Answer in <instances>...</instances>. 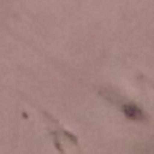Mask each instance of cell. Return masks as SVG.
<instances>
[{"label":"cell","mask_w":154,"mask_h":154,"mask_svg":"<svg viewBox=\"0 0 154 154\" xmlns=\"http://www.w3.org/2000/svg\"><path fill=\"white\" fill-rule=\"evenodd\" d=\"M123 112L129 119H132V120H143L144 119V113L136 105H132V103L124 105Z\"/></svg>","instance_id":"cell-1"}]
</instances>
